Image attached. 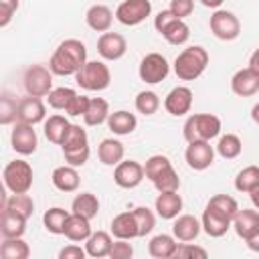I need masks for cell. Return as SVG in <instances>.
<instances>
[{
    "mask_svg": "<svg viewBox=\"0 0 259 259\" xmlns=\"http://www.w3.org/2000/svg\"><path fill=\"white\" fill-rule=\"evenodd\" d=\"M85 63H87V49H85V45L81 40H77V38H67L51 55L49 69L53 71V75L69 77V75H77V71Z\"/></svg>",
    "mask_w": 259,
    "mask_h": 259,
    "instance_id": "1",
    "label": "cell"
},
{
    "mask_svg": "<svg viewBox=\"0 0 259 259\" xmlns=\"http://www.w3.org/2000/svg\"><path fill=\"white\" fill-rule=\"evenodd\" d=\"M208 67V51L200 45L186 47L174 59V73L180 81H196Z\"/></svg>",
    "mask_w": 259,
    "mask_h": 259,
    "instance_id": "2",
    "label": "cell"
},
{
    "mask_svg": "<svg viewBox=\"0 0 259 259\" xmlns=\"http://www.w3.org/2000/svg\"><path fill=\"white\" fill-rule=\"evenodd\" d=\"M182 134L186 142H198V140L210 142L221 134V119L212 113H192L184 121Z\"/></svg>",
    "mask_w": 259,
    "mask_h": 259,
    "instance_id": "3",
    "label": "cell"
},
{
    "mask_svg": "<svg viewBox=\"0 0 259 259\" xmlns=\"http://www.w3.org/2000/svg\"><path fill=\"white\" fill-rule=\"evenodd\" d=\"M75 81L87 91H103L111 83V71L103 61H87L77 71Z\"/></svg>",
    "mask_w": 259,
    "mask_h": 259,
    "instance_id": "4",
    "label": "cell"
},
{
    "mask_svg": "<svg viewBox=\"0 0 259 259\" xmlns=\"http://www.w3.org/2000/svg\"><path fill=\"white\" fill-rule=\"evenodd\" d=\"M2 178L8 192H14V194L28 192L32 188V166L24 160H12L4 166Z\"/></svg>",
    "mask_w": 259,
    "mask_h": 259,
    "instance_id": "5",
    "label": "cell"
},
{
    "mask_svg": "<svg viewBox=\"0 0 259 259\" xmlns=\"http://www.w3.org/2000/svg\"><path fill=\"white\" fill-rule=\"evenodd\" d=\"M170 73V63L164 55L160 53H148L142 61H140V67H138V75L144 83L148 85H158L162 83Z\"/></svg>",
    "mask_w": 259,
    "mask_h": 259,
    "instance_id": "6",
    "label": "cell"
},
{
    "mask_svg": "<svg viewBox=\"0 0 259 259\" xmlns=\"http://www.w3.org/2000/svg\"><path fill=\"white\" fill-rule=\"evenodd\" d=\"M208 26H210V32L219 38V40H235L239 34H241V22L239 18L231 12V10H223V8H217L212 14H210V20H208Z\"/></svg>",
    "mask_w": 259,
    "mask_h": 259,
    "instance_id": "7",
    "label": "cell"
},
{
    "mask_svg": "<svg viewBox=\"0 0 259 259\" xmlns=\"http://www.w3.org/2000/svg\"><path fill=\"white\" fill-rule=\"evenodd\" d=\"M22 83H24V89L28 95L47 97L53 91V71L42 65H32L24 71Z\"/></svg>",
    "mask_w": 259,
    "mask_h": 259,
    "instance_id": "8",
    "label": "cell"
},
{
    "mask_svg": "<svg viewBox=\"0 0 259 259\" xmlns=\"http://www.w3.org/2000/svg\"><path fill=\"white\" fill-rule=\"evenodd\" d=\"M10 144H12V150L16 154H20V156L34 154L36 148H38V136H36L34 125L16 121L12 132H10Z\"/></svg>",
    "mask_w": 259,
    "mask_h": 259,
    "instance_id": "9",
    "label": "cell"
},
{
    "mask_svg": "<svg viewBox=\"0 0 259 259\" xmlns=\"http://www.w3.org/2000/svg\"><path fill=\"white\" fill-rule=\"evenodd\" d=\"M152 14V2L150 0H123L115 8V18L123 26H136L144 22Z\"/></svg>",
    "mask_w": 259,
    "mask_h": 259,
    "instance_id": "10",
    "label": "cell"
},
{
    "mask_svg": "<svg viewBox=\"0 0 259 259\" xmlns=\"http://www.w3.org/2000/svg\"><path fill=\"white\" fill-rule=\"evenodd\" d=\"M184 160L188 164V168L202 172L206 168L212 166L214 162V148L210 146V142L198 140V142H188L186 152H184Z\"/></svg>",
    "mask_w": 259,
    "mask_h": 259,
    "instance_id": "11",
    "label": "cell"
},
{
    "mask_svg": "<svg viewBox=\"0 0 259 259\" xmlns=\"http://www.w3.org/2000/svg\"><path fill=\"white\" fill-rule=\"evenodd\" d=\"M146 178L144 166L136 160H121L113 170V182L119 188H136Z\"/></svg>",
    "mask_w": 259,
    "mask_h": 259,
    "instance_id": "12",
    "label": "cell"
},
{
    "mask_svg": "<svg viewBox=\"0 0 259 259\" xmlns=\"http://www.w3.org/2000/svg\"><path fill=\"white\" fill-rule=\"evenodd\" d=\"M97 53L105 61H119L127 53V40L119 32H101L97 38Z\"/></svg>",
    "mask_w": 259,
    "mask_h": 259,
    "instance_id": "13",
    "label": "cell"
},
{
    "mask_svg": "<svg viewBox=\"0 0 259 259\" xmlns=\"http://www.w3.org/2000/svg\"><path fill=\"white\" fill-rule=\"evenodd\" d=\"M192 99H194L192 89L186 87V85H178V87H174V89L168 91V95H166V99H164V107H166V111H168L170 115L182 117V115H186V113L190 111Z\"/></svg>",
    "mask_w": 259,
    "mask_h": 259,
    "instance_id": "14",
    "label": "cell"
},
{
    "mask_svg": "<svg viewBox=\"0 0 259 259\" xmlns=\"http://www.w3.org/2000/svg\"><path fill=\"white\" fill-rule=\"evenodd\" d=\"M45 117H47V107H45V103H42V99H40V97L28 95V97L18 99L16 121L36 125V123L45 121Z\"/></svg>",
    "mask_w": 259,
    "mask_h": 259,
    "instance_id": "15",
    "label": "cell"
},
{
    "mask_svg": "<svg viewBox=\"0 0 259 259\" xmlns=\"http://www.w3.org/2000/svg\"><path fill=\"white\" fill-rule=\"evenodd\" d=\"M231 91L239 97H251L259 91V75L245 67V69H239L233 77H231Z\"/></svg>",
    "mask_w": 259,
    "mask_h": 259,
    "instance_id": "16",
    "label": "cell"
},
{
    "mask_svg": "<svg viewBox=\"0 0 259 259\" xmlns=\"http://www.w3.org/2000/svg\"><path fill=\"white\" fill-rule=\"evenodd\" d=\"M202 231V223L192 217V214H178L174 219V225H172V235L176 237V241L180 243H190L194 241Z\"/></svg>",
    "mask_w": 259,
    "mask_h": 259,
    "instance_id": "17",
    "label": "cell"
},
{
    "mask_svg": "<svg viewBox=\"0 0 259 259\" xmlns=\"http://www.w3.org/2000/svg\"><path fill=\"white\" fill-rule=\"evenodd\" d=\"M200 223H202V231H204L208 237H214V239H217V237H223V235L231 229V225H233V221H231L229 217H225L223 212H219V210H214V208H210V206L204 208Z\"/></svg>",
    "mask_w": 259,
    "mask_h": 259,
    "instance_id": "18",
    "label": "cell"
},
{
    "mask_svg": "<svg viewBox=\"0 0 259 259\" xmlns=\"http://www.w3.org/2000/svg\"><path fill=\"white\" fill-rule=\"evenodd\" d=\"M154 210L160 219H166V221H172L180 214L182 210V196L178 194V190L174 192H160L156 196V202H154Z\"/></svg>",
    "mask_w": 259,
    "mask_h": 259,
    "instance_id": "19",
    "label": "cell"
},
{
    "mask_svg": "<svg viewBox=\"0 0 259 259\" xmlns=\"http://www.w3.org/2000/svg\"><path fill=\"white\" fill-rule=\"evenodd\" d=\"M233 229L237 233V237H241L243 241L249 239L253 233L259 231V210L257 208H239V212L233 219Z\"/></svg>",
    "mask_w": 259,
    "mask_h": 259,
    "instance_id": "20",
    "label": "cell"
},
{
    "mask_svg": "<svg viewBox=\"0 0 259 259\" xmlns=\"http://www.w3.org/2000/svg\"><path fill=\"white\" fill-rule=\"evenodd\" d=\"M85 22L95 32H107L113 22V12L105 4H93L85 12Z\"/></svg>",
    "mask_w": 259,
    "mask_h": 259,
    "instance_id": "21",
    "label": "cell"
},
{
    "mask_svg": "<svg viewBox=\"0 0 259 259\" xmlns=\"http://www.w3.org/2000/svg\"><path fill=\"white\" fill-rule=\"evenodd\" d=\"M125 156V148L115 138H105L97 146V158L103 166H117Z\"/></svg>",
    "mask_w": 259,
    "mask_h": 259,
    "instance_id": "22",
    "label": "cell"
},
{
    "mask_svg": "<svg viewBox=\"0 0 259 259\" xmlns=\"http://www.w3.org/2000/svg\"><path fill=\"white\" fill-rule=\"evenodd\" d=\"M51 182H53V186H55L57 190H61V192H75V190L79 188L81 178H79L77 168L67 164V166H59V168L53 170Z\"/></svg>",
    "mask_w": 259,
    "mask_h": 259,
    "instance_id": "23",
    "label": "cell"
},
{
    "mask_svg": "<svg viewBox=\"0 0 259 259\" xmlns=\"http://www.w3.org/2000/svg\"><path fill=\"white\" fill-rule=\"evenodd\" d=\"M91 233H93V231H91V221H89V219H85V217H81V214H75V212L69 214L67 225H65V233H63L69 241H73V243H83V241L89 239Z\"/></svg>",
    "mask_w": 259,
    "mask_h": 259,
    "instance_id": "24",
    "label": "cell"
},
{
    "mask_svg": "<svg viewBox=\"0 0 259 259\" xmlns=\"http://www.w3.org/2000/svg\"><path fill=\"white\" fill-rule=\"evenodd\" d=\"M111 235L115 239H136L138 237V225H136V217L134 212L125 210V212H119L113 217L111 221Z\"/></svg>",
    "mask_w": 259,
    "mask_h": 259,
    "instance_id": "25",
    "label": "cell"
},
{
    "mask_svg": "<svg viewBox=\"0 0 259 259\" xmlns=\"http://www.w3.org/2000/svg\"><path fill=\"white\" fill-rule=\"evenodd\" d=\"M176 247H178V243H176V237H174V235L160 233V235H156V237L150 239V243H148V253H150L154 259H170V257H174Z\"/></svg>",
    "mask_w": 259,
    "mask_h": 259,
    "instance_id": "26",
    "label": "cell"
},
{
    "mask_svg": "<svg viewBox=\"0 0 259 259\" xmlns=\"http://www.w3.org/2000/svg\"><path fill=\"white\" fill-rule=\"evenodd\" d=\"M111 245H113V239H111L109 233H105V231H95V233H91L89 239L85 241V251H87L89 257L101 259V257H109Z\"/></svg>",
    "mask_w": 259,
    "mask_h": 259,
    "instance_id": "27",
    "label": "cell"
},
{
    "mask_svg": "<svg viewBox=\"0 0 259 259\" xmlns=\"http://www.w3.org/2000/svg\"><path fill=\"white\" fill-rule=\"evenodd\" d=\"M107 127L115 134V136H127L138 127V117L125 109L113 111L107 117Z\"/></svg>",
    "mask_w": 259,
    "mask_h": 259,
    "instance_id": "28",
    "label": "cell"
},
{
    "mask_svg": "<svg viewBox=\"0 0 259 259\" xmlns=\"http://www.w3.org/2000/svg\"><path fill=\"white\" fill-rule=\"evenodd\" d=\"M2 208L14 212V214H20L24 219H30L32 212H34V200L28 196V192H22V194H10V196H4L2 200Z\"/></svg>",
    "mask_w": 259,
    "mask_h": 259,
    "instance_id": "29",
    "label": "cell"
},
{
    "mask_svg": "<svg viewBox=\"0 0 259 259\" xmlns=\"http://www.w3.org/2000/svg\"><path fill=\"white\" fill-rule=\"evenodd\" d=\"M107 117H109V103L103 99V97H91L89 99V107L83 115V121L85 125H101V123H107Z\"/></svg>",
    "mask_w": 259,
    "mask_h": 259,
    "instance_id": "30",
    "label": "cell"
},
{
    "mask_svg": "<svg viewBox=\"0 0 259 259\" xmlns=\"http://www.w3.org/2000/svg\"><path fill=\"white\" fill-rule=\"evenodd\" d=\"M71 212L81 214V217H85V219H89V221L95 219L97 212H99V200H97V196L91 194V192H81V194H77V196L73 198V202H71Z\"/></svg>",
    "mask_w": 259,
    "mask_h": 259,
    "instance_id": "31",
    "label": "cell"
},
{
    "mask_svg": "<svg viewBox=\"0 0 259 259\" xmlns=\"http://www.w3.org/2000/svg\"><path fill=\"white\" fill-rule=\"evenodd\" d=\"M26 221L28 219L2 208V217H0V233H2V237H22L24 231H26Z\"/></svg>",
    "mask_w": 259,
    "mask_h": 259,
    "instance_id": "32",
    "label": "cell"
},
{
    "mask_svg": "<svg viewBox=\"0 0 259 259\" xmlns=\"http://www.w3.org/2000/svg\"><path fill=\"white\" fill-rule=\"evenodd\" d=\"M30 247L22 237H4L0 245V257L2 259H28Z\"/></svg>",
    "mask_w": 259,
    "mask_h": 259,
    "instance_id": "33",
    "label": "cell"
},
{
    "mask_svg": "<svg viewBox=\"0 0 259 259\" xmlns=\"http://www.w3.org/2000/svg\"><path fill=\"white\" fill-rule=\"evenodd\" d=\"M69 125H71V121L65 115H61V113L51 115L49 119H45V136H47V140L53 142V144H57V146H61V142H63Z\"/></svg>",
    "mask_w": 259,
    "mask_h": 259,
    "instance_id": "34",
    "label": "cell"
},
{
    "mask_svg": "<svg viewBox=\"0 0 259 259\" xmlns=\"http://www.w3.org/2000/svg\"><path fill=\"white\" fill-rule=\"evenodd\" d=\"M71 212H67L61 206H53L42 214V225L51 235H63L65 233V225Z\"/></svg>",
    "mask_w": 259,
    "mask_h": 259,
    "instance_id": "35",
    "label": "cell"
},
{
    "mask_svg": "<svg viewBox=\"0 0 259 259\" xmlns=\"http://www.w3.org/2000/svg\"><path fill=\"white\" fill-rule=\"evenodd\" d=\"M81 148H89V136H87L85 127L71 123L61 142V150L67 152V150H81Z\"/></svg>",
    "mask_w": 259,
    "mask_h": 259,
    "instance_id": "36",
    "label": "cell"
},
{
    "mask_svg": "<svg viewBox=\"0 0 259 259\" xmlns=\"http://www.w3.org/2000/svg\"><path fill=\"white\" fill-rule=\"evenodd\" d=\"M243 150V142L237 134H223L217 144V154L225 160H235Z\"/></svg>",
    "mask_w": 259,
    "mask_h": 259,
    "instance_id": "37",
    "label": "cell"
},
{
    "mask_svg": "<svg viewBox=\"0 0 259 259\" xmlns=\"http://www.w3.org/2000/svg\"><path fill=\"white\" fill-rule=\"evenodd\" d=\"M162 36L166 38V42H170V45H174V47H180V45H186L188 42V38H190V26L184 22V20H174L164 32H162Z\"/></svg>",
    "mask_w": 259,
    "mask_h": 259,
    "instance_id": "38",
    "label": "cell"
},
{
    "mask_svg": "<svg viewBox=\"0 0 259 259\" xmlns=\"http://www.w3.org/2000/svg\"><path fill=\"white\" fill-rule=\"evenodd\" d=\"M257 184H259V166H245L235 176V188L239 192L249 194Z\"/></svg>",
    "mask_w": 259,
    "mask_h": 259,
    "instance_id": "39",
    "label": "cell"
},
{
    "mask_svg": "<svg viewBox=\"0 0 259 259\" xmlns=\"http://www.w3.org/2000/svg\"><path fill=\"white\" fill-rule=\"evenodd\" d=\"M134 217H136V225H138V237H146L154 231L156 227V214L148 208V206H136L134 210Z\"/></svg>",
    "mask_w": 259,
    "mask_h": 259,
    "instance_id": "40",
    "label": "cell"
},
{
    "mask_svg": "<svg viewBox=\"0 0 259 259\" xmlns=\"http://www.w3.org/2000/svg\"><path fill=\"white\" fill-rule=\"evenodd\" d=\"M75 95H77V91L71 89V87H55V89L47 95V103H49V107H53V109L65 111L67 105L73 101Z\"/></svg>",
    "mask_w": 259,
    "mask_h": 259,
    "instance_id": "41",
    "label": "cell"
},
{
    "mask_svg": "<svg viewBox=\"0 0 259 259\" xmlns=\"http://www.w3.org/2000/svg\"><path fill=\"white\" fill-rule=\"evenodd\" d=\"M206 206H210V208L223 212V214L229 217L231 221H233L235 214L239 212V204H237V200H235L233 196H229V194H214V196L206 202Z\"/></svg>",
    "mask_w": 259,
    "mask_h": 259,
    "instance_id": "42",
    "label": "cell"
},
{
    "mask_svg": "<svg viewBox=\"0 0 259 259\" xmlns=\"http://www.w3.org/2000/svg\"><path fill=\"white\" fill-rule=\"evenodd\" d=\"M160 107V97L156 91H140L136 95V109L142 115H154Z\"/></svg>",
    "mask_w": 259,
    "mask_h": 259,
    "instance_id": "43",
    "label": "cell"
},
{
    "mask_svg": "<svg viewBox=\"0 0 259 259\" xmlns=\"http://www.w3.org/2000/svg\"><path fill=\"white\" fill-rule=\"evenodd\" d=\"M168 168H172V162L168 156H162V154H154L146 160L144 164V172H146V178L148 180H156L162 172H166Z\"/></svg>",
    "mask_w": 259,
    "mask_h": 259,
    "instance_id": "44",
    "label": "cell"
},
{
    "mask_svg": "<svg viewBox=\"0 0 259 259\" xmlns=\"http://www.w3.org/2000/svg\"><path fill=\"white\" fill-rule=\"evenodd\" d=\"M152 184L156 186L158 192H174L180 188V178H178V172L174 168H168L156 180H152Z\"/></svg>",
    "mask_w": 259,
    "mask_h": 259,
    "instance_id": "45",
    "label": "cell"
},
{
    "mask_svg": "<svg viewBox=\"0 0 259 259\" xmlns=\"http://www.w3.org/2000/svg\"><path fill=\"white\" fill-rule=\"evenodd\" d=\"M16 109H18V99H14L8 93H2V97H0V123L10 125L12 121H16Z\"/></svg>",
    "mask_w": 259,
    "mask_h": 259,
    "instance_id": "46",
    "label": "cell"
},
{
    "mask_svg": "<svg viewBox=\"0 0 259 259\" xmlns=\"http://www.w3.org/2000/svg\"><path fill=\"white\" fill-rule=\"evenodd\" d=\"M89 99L91 97H87V95H75L73 97V101L67 105V109H65V113L67 115H71V117H83L85 115V111H87V107H89Z\"/></svg>",
    "mask_w": 259,
    "mask_h": 259,
    "instance_id": "47",
    "label": "cell"
},
{
    "mask_svg": "<svg viewBox=\"0 0 259 259\" xmlns=\"http://www.w3.org/2000/svg\"><path fill=\"white\" fill-rule=\"evenodd\" d=\"M89 154H91V150H89V148H81V150H67V152H63L65 162H67L69 166H75V168L85 166V164H87V160H89Z\"/></svg>",
    "mask_w": 259,
    "mask_h": 259,
    "instance_id": "48",
    "label": "cell"
},
{
    "mask_svg": "<svg viewBox=\"0 0 259 259\" xmlns=\"http://www.w3.org/2000/svg\"><path fill=\"white\" fill-rule=\"evenodd\" d=\"M132 255H134V247L130 245L127 239H117V241H113L111 251H109V257H111V259H130Z\"/></svg>",
    "mask_w": 259,
    "mask_h": 259,
    "instance_id": "49",
    "label": "cell"
},
{
    "mask_svg": "<svg viewBox=\"0 0 259 259\" xmlns=\"http://www.w3.org/2000/svg\"><path fill=\"white\" fill-rule=\"evenodd\" d=\"M208 253L202 249V247H196V245H192V243H180L178 247H176V251H174V257L176 259H186V257H206Z\"/></svg>",
    "mask_w": 259,
    "mask_h": 259,
    "instance_id": "50",
    "label": "cell"
},
{
    "mask_svg": "<svg viewBox=\"0 0 259 259\" xmlns=\"http://www.w3.org/2000/svg\"><path fill=\"white\" fill-rule=\"evenodd\" d=\"M18 0H0V28H6L12 20V14L18 10Z\"/></svg>",
    "mask_w": 259,
    "mask_h": 259,
    "instance_id": "51",
    "label": "cell"
},
{
    "mask_svg": "<svg viewBox=\"0 0 259 259\" xmlns=\"http://www.w3.org/2000/svg\"><path fill=\"white\" fill-rule=\"evenodd\" d=\"M174 20H178V16H176V14H174L170 8L160 10V12L154 16V28H156V30L162 34V32H164V30H166V28H168V26H170Z\"/></svg>",
    "mask_w": 259,
    "mask_h": 259,
    "instance_id": "52",
    "label": "cell"
},
{
    "mask_svg": "<svg viewBox=\"0 0 259 259\" xmlns=\"http://www.w3.org/2000/svg\"><path fill=\"white\" fill-rule=\"evenodd\" d=\"M170 10H172L180 20H184L186 16L192 14V10H194V0H170Z\"/></svg>",
    "mask_w": 259,
    "mask_h": 259,
    "instance_id": "53",
    "label": "cell"
},
{
    "mask_svg": "<svg viewBox=\"0 0 259 259\" xmlns=\"http://www.w3.org/2000/svg\"><path fill=\"white\" fill-rule=\"evenodd\" d=\"M87 251L81 249L79 245H67L59 251V259H85Z\"/></svg>",
    "mask_w": 259,
    "mask_h": 259,
    "instance_id": "54",
    "label": "cell"
},
{
    "mask_svg": "<svg viewBox=\"0 0 259 259\" xmlns=\"http://www.w3.org/2000/svg\"><path fill=\"white\" fill-rule=\"evenodd\" d=\"M245 243H247V247H249L251 251L259 253V231H257V233H253L249 239H245Z\"/></svg>",
    "mask_w": 259,
    "mask_h": 259,
    "instance_id": "55",
    "label": "cell"
},
{
    "mask_svg": "<svg viewBox=\"0 0 259 259\" xmlns=\"http://www.w3.org/2000/svg\"><path fill=\"white\" fill-rule=\"evenodd\" d=\"M249 69H253L257 75H259V47L251 53V57H249Z\"/></svg>",
    "mask_w": 259,
    "mask_h": 259,
    "instance_id": "56",
    "label": "cell"
},
{
    "mask_svg": "<svg viewBox=\"0 0 259 259\" xmlns=\"http://www.w3.org/2000/svg\"><path fill=\"white\" fill-rule=\"evenodd\" d=\"M249 196H251V202H253V206L259 210V184L249 192Z\"/></svg>",
    "mask_w": 259,
    "mask_h": 259,
    "instance_id": "57",
    "label": "cell"
},
{
    "mask_svg": "<svg viewBox=\"0 0 259 259\" xmlns=\"http://www.w3.org/2000/svg\"><path fill=\"white\" fill-rule=\"evenodd\" d=\"M223 2H225V0H200V4H202V6H206V8H214V10H217Z\"/></svg>",
    "mask_w": 259,
    "mask_h": 259,
    "instance_id": "58",
    "label": "cell"
},
{
    "mask_svg": "<svg viewBox=\"0 0 259 259\" xmlns=\"http://www.w3.org/2000/svg\"><path fill=\"white\" fill-rule=\"evenodd\" d=\"M251 119L259 125V103H255V105H253V109H251Z\"/></svg>",
    "mask_w": 259,
    "mask_h": 259,
    "instance_id": "59",
    "label": "cell"
}]
</instances>
